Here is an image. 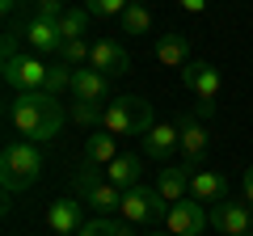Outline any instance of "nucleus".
I'll return each mask as SVG.
<instances>
[{
  "mask_svg": "<svg viewBox=\"0 0 253 236\" xmlns=\"http://www.w3.org/2000/svg\"><path fill=\"white\" fill-rule=\"evenodd\" d=\"M4 114H9L13 131H21L30 144H46V139H55V135L63 131V122H68L63 101L55 97V93H46V89L13 93V101H9V110H4Z\"/></svg>",
  "mask_w": 253,
  "mask_h": 236,
  "instance_id": "nucleus-1",
  "label": "nucleus"
},
{
  "mask_svg": "<svg viewBox=\"0 0 253 236\" xmlns=\"http://www.w3.org/2000/svg\"><path fill=\"white\" fill-rule=\"evenodd\" d=\"M42 177V152L30 139H9L0 148V186L4 194H26Z\"/></svg>",
  "mask_w": 253,
  "mask_h": 236,
  "instance_id": "nucleus-2",
  "label": "nucleus"
},
{
  "mask_svg": "<svg viewBox=\"0 0 253 236\" xmlns=\"http://www.w3.org/2000/svg\"><path fill=\"white\" fill-rule=\"evenodd\" d=\"M76 186V198L84 202V207H93V215H118V207H123V190H118L114 182L106 177V169H97V164H84L81 173L72 177Z\"/></svg>",
  "mask_w": 253,
  "mask_h": 236,
  "instance_id": "nucleus-3",
  "label": "nucleus"
},
{
  "mask_svg": "<svg viewBox=\"0 0 253 236\" xmlns=\"http://www.w3.org/2000/svg\"><path fill=\"white\" fill-rule=\"evenodd\" d=\"M152 127V106L144 97H114L106 106V118H101V131L110 135H144Z\"/></svg>",
  "mask_w": 253,
  "mask_h": 236,
  "instance_id": "nucleus-4",
  "label": "nucleus"
},
{
  "mask_svg": "<svg viewBox=\"0 0 253 236\" xmlns=\"http://www.w3.org/2000/svg\"><path fill=\"white\" fill-rule=\"evenodd\" d=\"M181 84H186L190 93H194V101H199V118H211L215 114V101H219V89H224V80H219V68L207 64V59H190L186 68H181Z\"/></svg>",
  "mask_w": 253,
  "mask_h": 236,
  "instance_id": "nucleus-5",
  "label": "nucleus"
},
{
  "mask_svg": "<svg viewBox=\"0 0 253 236\" xmlns=\"http://www.w3.org/2000/svg\"><path fill=\"white\" fill-rule=\"evenodd\" d=\"M165 211H169V202L161 198L156 186H131V190H123L118 219H126V224H156V219H165Z\"/></svg>",
  "mask_w": 253,
  "mask_h": 236,
  "instance_id": "nucleus-6",
  "label": "nucleus"
},
{
  "mask_svg": "<svg viewBox=\"0 0 253 236\" xmlns=\"http://www.w3.org/2000/svg\"><path fill=\"white\" fill-rule=\"evenodd\" d=\"M0 72H4V84L13 93H34V89H46L51 64H42V55H13V59H4Z\"/></svg>",
  "mask_w": 253,
  "mask_h": 236,
  "instance_id": "nucleus-7",
  "label": "nucleus"
},
{
  "mask_svg": "<svg viewBox=\"0 0 253 236\" xmlns=\"http://www.w3.org/2000/svg\"><path fill=\"white\" fill-rule=\"evenodd\" d=\"M207 224H211V215L203 211L199 198L169 202V211H165V232H173V236H203Z\"/></svg>",
  "mask_w": 253,
  "mask_h": 236,
  "instance_id": "nucleus-8",
  "label": "nucleus"
},
{
  "mask_svg": "<svg viewBox=\"0 0 253 236\" xmlns=\"http://www.w3.org/2000/svg\"><path fill=\"white\" fill-rule=\"evenodd\" d=\"M89 68L114 80V76H126V72H131V55H126V46L118 42V38H97L93 51H89Z\"/></svg>",
  "mask_w": 253,
  "mask_h": 236,
  "instance_id": "nucleus-9",
  "label": "nucleus"
},
{
  "mask_svg": "<svg viewBox=\"0 0 253 236\" xmlns=\"http://www.w3.org/2000/svg\"><path fill=\"white\" fill-rule=\"evenodd\" d=\"M211 224H215V232H224V236H249L253 211H249V202L224 198V202H215V207H211Z\"/></svg>",
  "mask_w": 253,
  "mask_h": 236,
  "instance_id": "nucleus-10",
  "label": "nucleus"
},
{
  "mask_svg": "<svg viewBox=\"0 0 253 236\" xmlns=\"http://www.w3.org/2000/svg\"><path fill=\"white\" fill-rule=\"evenodd\" d=\"M46 224L55 236H76L84 228V202L81 198H55L46 207Z\"/></svg>",
  "mask_w": 253,
  "mask_h": 236,
  "instance_id": "nucleus-11",
  "label": "nucleus"
},
{
  "mask_svg": "<svg viewBox=\"0 0 253 236\" xmlns=\"http://www.w3.org/2000/svg\"><path fill=\"white\" fill-rule=\"evenodd\" d=\"M173 152H181V127L177 122H152V127L144 131V156L169 160Z\"/></svg>",
  "mask_w": 253,
  "mask_h": 236,
  "instance_id": "nucleus-12",
  "label": "nucleus"
},
{
  "mask_svg": "<svg viewBox=\"0 0 253 236\" xmlns=\"http://www.w3.org/2000/svg\"><path fill=\"white\" fill-rule=\"evenodd\" d=\"M21 34H26V46H30L34 55H59V46H63L59 26H55V21H46V17H30Z\"/></svg>",
  "mask_w": 253,
  "mask_h": 236,
  "instance_id": "nucleus-13",
  "label": "nucleus"
},
{
  "mask_svg": "<svg viewBox=\"0 0 253 236\" xmlns=\"http://www.w3.org/2000/svg\"><path fill=\"white\" fill-rule=\"evenodd\" d=\"M190 198H199V202H224L228 198V177L215 169H194V177H190Z\"/></svg>",
  "mask_w": 253,
  "mask_h": 236,
  "instance_id": "nucleus-14",
  "label": "nucleus"
},
{
  "mask_svg": "<svg viewBox=\"0 0 253 236\" xmlns=\"http://www.w3.org/2000/svg\"><path fill=\"white\" fill-rule=\"evenodd\" d=\"M190 177H194V164H165L161 177H156V190L165 202H181L190 194Z\"/></svg>",
  "mask_w": 253,
  "mask_h": 236,
  "instance_id": "nucleus-15",
  "label": "nucleus"
},
{
  "mask_svg": "<svg viewBox=\"0 0 253 236\" xmlns=\"http://www.w3.org/2000/svg\"><path fill=\"white\" fill-rule=\"evenodd\" d=\"M177 127H181V156H186V164L199 169V160L207 156V144H211V139H207V127H203L194 114H186Z\"/></svg>",
  "mask_w": 253,
  "mask_h": 236,
  "instance_id": "nucleus-16",
  "label": "nucleus"
},
{
  "mask_svg": "<svg viewBox=\"0 0 253 236\" xmlns=\"http://www.w3.org/2000/svg\"><path fill=\"white\" fill-rule=\"evenodd\" d=\"M106 93H110V76L93 72V68H76V80H72L76 101H106Z\"/></svg>",
  "mask_w": 253,
  "mask_h": 236,
  "instance_id": "nucleus-17",
  "label": "nucleus"
},
{
  "mask_svg": "<svg viewBox=\"0 0 253 236\" xmlns=\"http://www.w3.org/2000/svg\"><path fill=\"white\" fill-rule=\"evenodd\" d=\"M156 59H161V68H186L190 64V38L186 34H161L156 38Z\"/></svg>",
  "mask_w": 253,
  "mask_h": 236,
  "instance_id": "nucleus-18",
  "label": "nucleus"
},
{
  "mask_svg": "<svg viewBox=\"0 0 253 236\" xmlns=\"http://www.w3.org/2000/svg\"><path fill=\"white\" fill-rule=\"evenodd\" d=\"M139 173H144V160H139L135 152H123L118 160L106 164V177L118 186V190H131V186H139Z\"/></svg>",
  "mask_w": 253,
  "mask_h": 236,
  "instance_id": "nucleus-19",
  "label": "nucleus"
},
{
  "mask_svg": "<svg viewBox=\"0 0 253 236\" xmlns=\"http://www.w3.org/2000/svg\"><path fill=\"white\" fill-rule=\"evenodd\" d=\"M118 156H123V152H118V139L110 135V131H97V135L84 139V160L97 164V169H101V164H110V160H118Z\"/></svg>",
  "mask_w": 253,
  "mask_h": 236,
  "instance_id": "nucleus-20",
  "label": "nucleus"
},
{
  "mask_svg": "<svg viewBox=\"0 0 253 236\" xmlns=\"http://www.w3.org/2000/svg\"><path fill=\"white\" fill-rule=\"evenodd\" d=\"M89 17H93L89 9H63V17L55 21V26H59V38H63V42L84 38V34H89Z\"/></svg>",
  "mask_w": 253,
  "mask_h": 236,
  "instance_id": "nucleus-21",
  "label": "nucleus"
},
{
  "mask_svg": "<svg viewBox=\"0 0 253 236\" xmlns=\"http://www.w3.org/2000/svg\"><path fill=\"white\" fill-rule=\"evenodd\" d=\"M118 21H123V34H152V13H148L144 0H131Z\"/></svg>",
  "mask_w": 253,
  "mask_h": 236,
  "instance_id": "nucleus-22",
  "label": "nucleus"
},
{
  "mask_svg": "<svg viewBox=\"0 0 253 236\" xmlns=\"http://www.w3.org/2000/svg\"><path fill=\"white\" fill-rule=\"evenodd\" d=\"M68 118H72L76 127H101V118H106V106H101V101H72Z\"/></svg>",
  "mask_w": 253,
  "mask_h": 236,
  "instance_id": "nucleus-23",
  "label": "nucleus"
},
{
  "mask_svg": "<svg viewBox=\"0 0 253 236\" xmlns=\"http://www.w3.org/2000/svg\"><path fill=\"white\" fill-rule=\"evenodd\" d=\"M72 80H76V68L68 64H51V72H46V93H72Z\"/></svg>",
  "mask_w": 253,
  "mask_h": 236,
  "instance_id": "nucleus-24",
  "label": "nucleus"
},
{
  "mask_svg": "<svg viewBox=\"0 0 253 236\" xmlns=\"http://www.w3.org/2000/svg\"><path fill=\"white\" fill-rule=\"evenodd\" d=\"M89 51H93V46L84 42V38H72V42H63V46H59V64L81 68V64H89Z\"/></svg>",
  "mask_w": 253,
  "mask_h": 236,
  "instance_id": "nucleus-25",
  "label": "nucleus"
},
{
  "mask_svg": "<svg viewBox=\"0 0 253 236\" xmlns=\"http://www.w3.org/2000/svg\"><path fill=\"white\" fill-rule=\"evenodd\" d=\"M126 4H131V0H84V9H89L93 17H123Z\"/></svg>",
  "mask_w": 253,
  "mask_h": 236,
  "instance_id": "nucleus-26",
  "label": "nucleus"
},
{
  "mask_svg": "<svg viewBox=\"0 0 253 236\" xmlns=\"http://www.w3.org/2000/svg\"><path fill=\"white\" fill-rule=\"evenodd\" d=\"M114 224L118 219H106V215H93V219H84V228L76 236H114Z\"/></svg>",
  "mask_w": 253,
  "mask_h": 236,
  "instance_id": "nucleus-27",
  "label": "nucleus"
},
{
  "mask_svg": "<svg viewBox=\"0 0 253 236\" xmlns=\"http://www.w3.org/2000/svg\"><path fill=\"white\" fill-rule=\"evenodd\" d=\"M177 9H186V13L199 17V13H207V0H177Z\"/></svg>",
  "mask_w": 253,
  "mask_h": 236,
  "instance_id": "nucleus-28",
  "label": "nucleus"
},
{
  "mask_svg": "<svg viewBox=\"0 0 253 236\" xmlns=\"http://www.w3.org/2000/svg\"><path fill=\"white\" fill-rule=\"evenodd\" d=\"M241 194H245V202H253V164L245 169V177H241Z\"/></svg>",
  "mask_w": 253,
  "mask_h": 236,
  "instance_id": "nucleus-29",
  "label": "nucleus"
},
{
  "mask_svg": "<svg viewBox=\"0 0 253 236\" xmlns=\"http://www.w3.org/2000/svg\"><path fill=\"white\" fill-rule=\"evenodd\" d=\"M13 55H21L17 51V34H4V59H13Z\"/></svg>",
  "mask_w": 253,
  "mask_h": 236,
  "instance_id": "nucleus-30",
  "label": "nucleus"
},
{
  "mask_svg": "<svg viewBox=\"0 0 253 236\" xmlns=\"http://www.w3.org/2000/svg\"><path fill=\"white\" fill-rule=\"evenodd\" d=\"M17 4H21V0H0V9H4V13H13Z\"/></svg>",
  "mask_w": 253,
  "mask_h": 236,
  "instance_id": "nucleus-31",
  "label": "nucleus"
},
{
  "mask_svg": "<svg viewBox=\"0 0 253 236\" xmlns=\"http://www.w3.org/2000/svg\"><path fill=\"white\" fill-rule=\"evenodd\" d=\"M148 236H173V232H148Z\"/></svg>",
  "mask_w": 253,
  "mask_h": 236,
  "instance_id": "nucleus-32",
  "label": "nucleus"
},
{
  "mask_svg": "<svg viewBox=\"0 0 253 236\" xmlns=\"http://www.w3.org/2000/svg\"><path fill=\"white\" fill-rule=\"evenodd\" d=\"M249 232H253V228H249Z\"/></svg>",
  "mask_w": 253,
  "mask_h": 236,
  "instance_id": "nucleus-33",
  "label": "nucleus"
},
{
  "mask_svg": "<svg viewBox=\"0 0 253 236\" xmlns=\"http://www.w3.org/2000/svg\"><path fill=\"white\" fill-rule=\"evenodd\" d=\"M59 4H63V0H59Z\"/></svg>",
  "mask_w": 253,
  "mask_h": 236,
  "instance_id": "nucleus-34",
  "label": "nucleus"
}]
</instances>
